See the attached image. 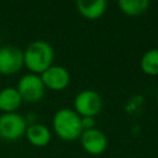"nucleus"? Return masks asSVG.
I'll return each instance as SVG.
<instances>
[{"mask_svg":"<svg viewBox=\"0 0 158 158\" xmlns=\"http://www.w3.org/2000/svg\"><path fill=\"white\" fill-rule=\"evenodd\" d=\"M53 59L54 49L43 40H36L23 49V64L33 74H42L53 65Z\"/></svg>","mask_w":158,"mask_h":158,"instance_id":"nucleus-1","label":"nucleus"},{"mask_svg":"<svg viewBox=\"0 0 158 158\" xmlns=\"http://www.w3.org/2000/svg\"><path fill=\"white\" fill-rule=\"evenodd\" d=\"M52 128L57 137L68 142L79 139L84 131L81 117L70 107H62L54 112L52 117Z\"/></svg>","mask_w":158,"mask_h":158,"instance_id":"nucleus-2","label":"nucleus"},{"mask_svg":"<svg viewBox=\"0 0 158 158\" xmlns=\"http://www.w3.org/2000/svg\"><path fill=\"white\" fill-rule=\"evenodd\" d=\"M102 98L93 89H84L73 99V110L80 117H95L102 110Z\"/></svg>","mask_w":158,"mask_h":158,"instance_id":"nucleus-3","label":"nucleus"},{"mask_svg":"<svg viewBox=\"0 0 158 158\" xmlns=\"http://www.w3.org/2000/svg\"><path fill=\"white\" fill-rule=\"evenodd\" d=\"M22 101L26 102H38L43 99L46 94V86L38 74L26 73L23 74L16 86Z\"/></svg>","mask_w":158,"mask_h":158,"instance_id":"nucleus-4","label":"nucleus"},{"mask_svg":"<svg viewBox=\"0 0 158 158\" xmlns=\"http://www.w3.org/2000/svg\"><path fill=\"white\" fill-rule=\"evenodd\" d=\"M27 122L25 116L19 112H9L0 115V138L2 141L14 142L25 136Z\"/></svg>","mask_w":158,"mask_h":158,"instance_id":"nucleus-5","label":"nucleus"},{"mask_svg":"<svg viewBox=\"0 0 158 158\" xmlns=\"http://www.w3.org/2000/svg\"><path fill=\"white\" fill-rule=\"evenodd\" d=\"M23 64V49L15 44L0 47V74L12 75L19 73Z\"/></svg>","mask_w":158,"mask_h":158,"instance_id":"nucleus-6","label":"nucleus"},{"mask_svg":"<svg viewBox=\"0 0 158 158\" xmlns=\"http://www.w3.org/2000/svg\"><path fill=\"white\" fill-rule=\"evenodd\" d=\"M46 89L52 91H62L70 83V74L68 69L59 64H53L40 74Z\"/></svg>","mask_w":158,"mask_h":158,"instance_id":"nucleus-7","label":"nucleus"},{"mask_svg":"<svg viewBox=\"0 0 158 158\" xmlns=\"http://www.w3.org/2000/svg\"><path fill=\"white\" fill-rule=\"evenodd\" d=\"M81 148L90 156H100L107 148V137L106 135L94 127L90 130H84L79 137Z\"/></svg>","mask_w":158,"mask_h":158,"instance_id":"nucleus-8","label":"nucleus"},{"mask_svg":"<svg viewBox=\"0 0 158 158\" xmlns=\"http://www.w3.org/2000/svg\"><path fill=\"white\" fill-rule=\"evenodd\" d=\"M78 12L88 20L100 19L107 10L106 0H78L75 2Z\"/></svg>","mask_w":158,"mask_h":158,"instance_id":"nucleus-9","label":"nucleus"},{"mask_svg":"<svg viewBox=\"0 0 158 158\" xmlns=\"http://www.w3.org/2000/svg\"><path fill=\"white\" fill-rule=\"evenodd\" d=\"M25 137L35 147H46L51 142L52 132L46 125L35 122V123L27 125Z\"/></svg>","mask_w":158,"mask_h":158,"instance_id":"nucleus-10","label":"nucleus"},{"mask_svg":"<svg viewBox=\"0 0 158 158\" xmlns=\"http://www.w3.org/2000/svg\"><path fill=\"white\" fill-rule=\"evenodd\" d=\"M22 102L23 101L16 88L6 86L0 90V111L2 114L17 112Z\"/></svg>","mask_w":158,"mask_h":158,"instance_id":"nucleus-11","label":"nucleus"},{"mask_svg":"<svg viewBox=\"0 0 158 158\" xmlns=\"http://www.w3.org/2000/svg\"><path fill=\"white\" fill-rule=\"evenodd\" d=\"M149 5L151 4L148 0H120L117 2L120 11L132 17L146 14L149 9Z\"/></svg>","mask_w":158,"mask_h":158,"instance_id":"nucleus-12","label":"nucleus"},{"mask_svg":"<svg viewBox=\"0 0 158 158\" xmlns=\"http://www.w3.org/2000/svg\"><path fill=\"white\" fill-rule=\"evenodd\" d=\"M139 68L146 75H158V48H151L142 54L139 59Z\"/></svg>","mask_w":158,"mask_h":158,"instance_id":"nucleus-13","label":"nucleus"},{"mask_svg":"<svg viewBox=\"0 0 158 158\" xmlns=\"http://www.w3.org/2000/svg\"><path fill=\"white\" fill-rule=\"evenodd\" d=\"M83 130H90L95 127V117H81Z\"/></svg>","mask_w":158,"mask_h":158,"instance_id":"nucleus-14","label":"nucleus"},{"mask_svg":"<svg viewBox=\"0 0 158 158\" xmlns=\"http://www.w3.org/2000/svg\"><path fill=\"white\" fill-rule=\"evenodd\" d=\"M157 102H158V93H157Z\"/></svg>","mask_w":158,"mask_h":158,"instance_id":"nucleus-15","label":"nucleus"}]
</instances>
